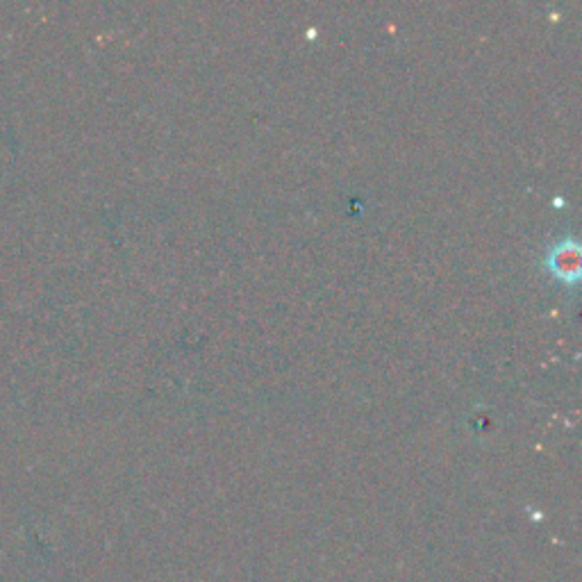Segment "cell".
Masks as SVG:
<instances>
[{
  "label": "cell",
  "mask_w": 582,
  "mask_h": 582,
  "mask_svg": "<svg viewBox=\"0 0 582 582\" xmlns=\"http://www.w3.org/2000/svg\"><path fill=\"white\" fill-rule=\"evenodd\" d=\"M548 269L553 271V276L562 278L564 282H573L580 276V246L576 239L560 241L553 246V251L548 253Z\"/></svg>",
  "instance_id": "6da1fadb"
}]
</instances>
